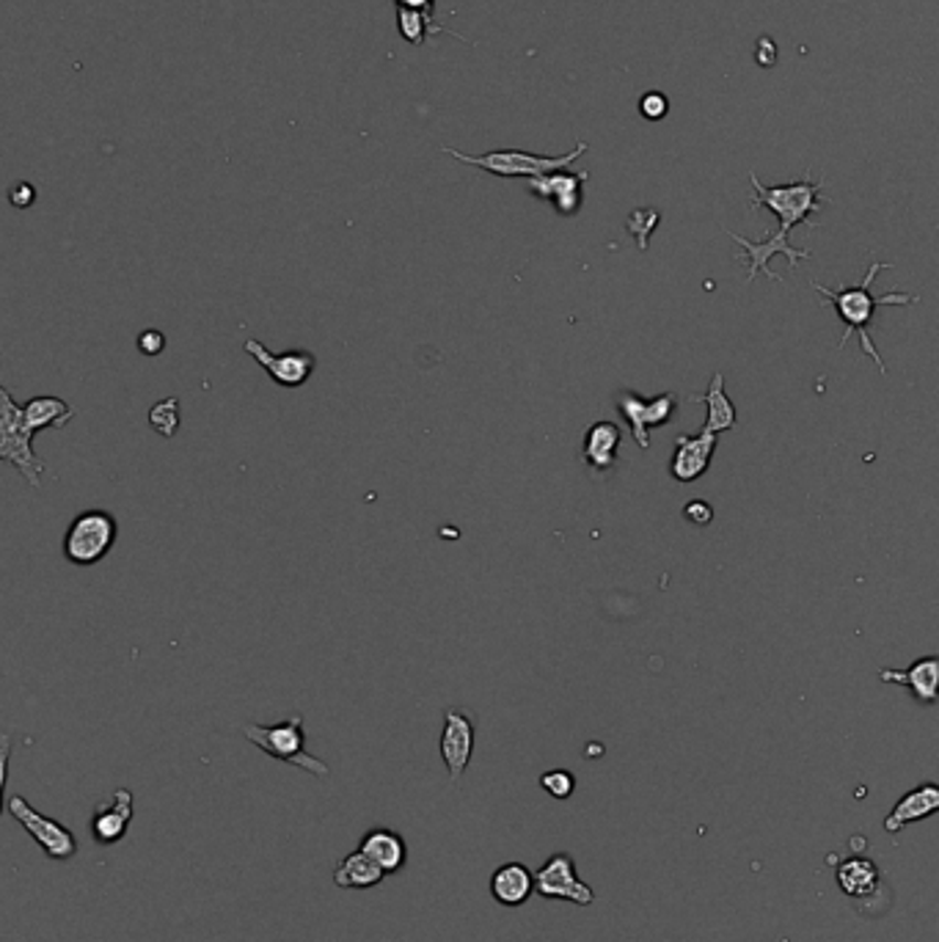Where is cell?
Masks as SVG:
<instances>
[{"instance_id": "ac0fdd59", "label": "cell", "mask_w": 939, "mask_h": 942, "mask_svg": "<svg viewBox=\"0 0 939 942\" xmlns=\"http://www.w3.org/2000/svg\"><path fill=\"white\" fill-rule=\"evenodd\" d=\"M939 813V785L937 783H924L918 788L907 791L901 800L896 802V807L890 811V816L885 818L887 833H901L907 824L924 822V818L935 816Z\"/></svg>"}, {"instance_id": "7a4b0ae2", "label": "cell", "mask_w": 939, "mask_h": 942, "mask_svg": "<svg viewBox=\"0 0 939 942\" xmlns=\"http://www.w3.org/2000/svg\"><path fill=\"white\" fill-rule=\"evenodd\" d=\"M243 735L265 755L276 758L281 763H292L298 769H307L314 777H328L331 766L307 750V730H303L301 713H292L290 719H281L276 724H246Z\"/></svg>"}, {"instance_id": "5b68a950", "label": "cell", "mask_w": 939, "mask_h": 942, "mask_svg": "<svg viewBox=\"0 0 939 942\" xmlns=\"http://www.w3.org/2000/svg\"><path fill=\"white\" fill-rule=\"evenodd\" d=\"M0 461L11 464L31 488L42 485L44 461L33 453V433L22 420V405L14 403L9 389H0Z\"/></svg>"}, {"instance_id": "4dcf8cb0", "label": "cell", "mask_w": 939, "mask_h": 942, "mask_svg": "<svg viewBox=\"0 0 939 942\" xmlns=\"http://www.w3.org/2000/svg\"><path fill=\"white\" fill-rule=\"evenodd\" d=\"M9 202L14 204V208L25 210L36 202V191H33L31 182H17V186L9 191Z\"/></svg>"}, {"instance_id": "ba28073f", "label": "cell", "mask_w": 939, "mask_h": 942, "mask_svg": "<svg viewBox=\"0 0 939 942\" xmlns=\"http://www.w3.org/2000/svg\"><path fill=\"white\" fill-rule=\"evenodd\" d=\"M535 890L541 899L570 901L576 907H590L596 901V890L579 879L576 862L568 851H557L535 871Z\"/></svg>"}, {"instance_id": "7c38bea8", "label": "cell", "mask_w": 939, "mask_h": 942, "mask_svg": "<svg viewBox=\"0 0 939 942\" xmlns=\"http://www.w3.org/2000/svg\"><path fill=\"white\" fill-rule=\"evenodd\" d=\"M727 235H730L744 248L741 254H736V260L749 262L747 284L755 282V276H758V273L769 276L771 282H780V276H777V273H771V267H769V260H771V256H777V254L788 256V265H791V271L802 260H810V251L793 248V245L788 243V235L782 230H777L775 235H769L766 240H758V243H755V240H747V237L736 235V232H733V230H727Z\"/></svg>"}, {"instance_id": "1f68e13d", "label": "cell", "mask_w": 939, "mask_h": 942, "mask_svg": "<svg viewBox=\"0 0 939 942\" xmlns=\"http://www.w3.org/2000/svg\"><path fill=\"white\" fill-rule=\"evenodd\" d=\"M394 3H397V9L422 11V14L430 17V20H433V14H436V0H394Z\"/></svg>"}, {"instance_id": "52a82bcc", "label": "cell", "mask_w": 939, "mask_h": 942, "mask_svg": "<svg viewBox=\"0 0 939 942\" xmlns=\"http://www.w3.org/2000/svg\"><path fill=\"white\" fill-rule=\"evenodd\" d=\"M6 811L31 835L33 844L44 851V857H50V860H72V857L77 855L75 833H72L70 827H64L61 822H55V818L39 813L25 796H9V800H6Z\"/></svg>"}, {"instance_id": "d6986e66", "label": "cell", "mask_w": 939, "mask_h": 942, "mask_svg": "<svg viewBox=\"0 0 939 942\" xmlns=\"http://www.w3.org/2000/svg\"><path fill=\"white\" fill-rule=\"evenodd\" d=\"M361 851H364L370 860H375L383 868V874H397L403 871L405 862H408V844H405L403 835L397 829L388 827H375L366 829L364 838H361Z\"/></svg>"}, {"instance_id": "cb8c5ba5", "label": "cell", "mask_w": 939, "mask_h": 942, "mask_svg": "<svg viewBox=\"0 0 939 942\" xmlns=\"http://www.w3.org/2000/svg\"><path fill=\"white\" fill-rule=\"evenodd\" d=\"M72 416H75L72 405L66 400L53 398V394H39V398H31L22 405V420H25V427L33 436L39 431H47V427H66Z\"/></svg>"}, {"instance_id": "83f0119b", "label": "cell", "mask_w": 939, "mask_h": 942, "mask_svg": "<svg viewBox=\"0 0 939 942\" xmlns=\"http://www.w3.org/2000/svg\"><path fill=\"white\" fill-rule=\"evenodd\" d=\"M666 110H670V103H666L664 94L650 92V94H644L642 99H639V114H642L644 119L659 121V119H664Z\"/></svg>"}, {"instance_id": "44dd1931", "label": "cell", "mask_w": 939, "mask_h": 942, "mask_svg": "<svg viewBox=\"0 0 939 942\" xmlns=\"http://www.w3.org/2000/svg\"><path fill=\"white\" fill-rule=\"evenodd\" d=\"M837 888L857 901L874 899L882 888V874L876 862L868 860V857H849L837 868Z\"/></svg>"}, {"instance_id": "8fae6325", "label": "cell", "mask_w": 939, "mask_h": 942, "mask_svg": "<svg viewBox=\"0 0 939 942\" xmlns=\"http://www.w3.org/2000/svg\"><path fill=\"white\" fill-rule=\"evenodd\" d=\"M246 353L274 378L279 387H303L312 378L317 359L309 350H287V353H270L259 339H248Z\"/></svg>"}, {"instance_id": "5bb4252c", "label": "cell", "mask_w": 939, "mask_h": 942, "mask_svg": "<svg viewBox=\"0 0 939 942\" xmlns=\"http://www.w3.org/2000/svg\"><path fill=\"white\" fill-rule=\"evenodd\" d=\"M719 436L711 431H700L697 436H677L675 455L670 461V474L677 483H694L708 472L714 461Z\"/></svg>"}, {"instance_id": "4fadbf2b", "label": "cell", "mask_w": 939, "mask_h": 942, "mask_svg": "<svg viewBox=\"0 0 939 942\" xmlns=\"http://www.w3.org/2000/svg\"><path fill=\"white\" fill-rule=\"evenodd\" d=\"M132 816H136V800L127 788H116L114 794L97 802L92 818H88V829H92L94 844L114 846L127 835Z\"/></svg>"}, {"instance_id": "30bf717a", "label": "cell", "mask_w": 939, "mask_h": 942, "mask_svg": "<svg viewBox=\"0 0 939 942\" xmlns=\"http://www.w3.org/2000/svg\"><path fill=\"white\" fill-rule=\"evenodd\" d=\"M474 719L466 711H460V708H447V711H444V728L438 750H441V761L444 766H447L449 780H455V783H458L466 769H469L471 755H474Z\"/></svg>"}, {"instance_id": "d4e9b609", "label": "cell", "mask_w": 939, "mask_h": 942, "mask_svg": "<svg viewBox=\"0 0 939 942\" xmlns=\"http://www.w3.org/2000/svg\"><path fill=\"white\" fill-rule=\"evenodd\" d=\"M397 20H399V33H403L410 44H422L427 33L444 31V28L436 25L430 17H425L422 11H414V9H397Z\"/></svg>"}, {"instance_id": "6da1fadb", "label": "cell", "mask_w": 939, "mask_h": 942, "mask_svg": "<svg viewBox=\"0 0 939 942\" xmlns=\"http://www.w3.org/2000/svg\"><path fill=\"white\" fill-rule=\"evenodd\" d=\"M887 267H893V262H874V265H871V271L865 273V278L857 284V287L832 289V287H824V284H819V282L810 284L815 293H821L824 304L835 306L837 317L843 320V334H841V342H837V350L846 348L849 339L857 334L860 345H863V353L871 356V361H874L876 370H879L882 375H885V361H882V353L876 350L874 337H871V320H874L876 306H890V304L893 306H913V304H918V295H909V293H885V295L871 293V284H874L876 276H879L882 271H887Z\"/></svg>"}, {"instance_id": "2e32d148", "label": "cell", "mask_w": 939, "mask_h": 942, "mask_svg": "<svg viewBox=\"0 0 939 942\" xmlns=\"http://www.w3.org/2000/svg\"><path fill=\"white\" fill-rule=\"evenodd\" d=\"M879 678L885 684L909 687L913 698L924 706H935L939 700V656H924L904 673L882 670Z\"/></svg>"}, {"instance_id": "8992f818", "label": "cell", "mask_w": 939, "mask_h": 942, "mask_svg": "<svg viewBox=\"0 0 939 942\" xmlns=\"http://www.w3.org/2000/svg\"><path fill=\"white\" fill-rule=\"evenodd\" d=\"M116 518L108 510H83L64 534V557L72 565H97L116 543Z\"/></svg>"}, {"instance_id": "4316f807", "label": "cell", "mask_w": 939, "mask_h": 942, "mask_svg": "<svg viewBox=\"0 0 939 942\" xmlns=\"http://www.w3.org/2000/svg\"><path fill=\"white\" fill-rule=\"evenodd\" d=\"M541 788L552 794L554 800H568L576 791V777L565 769H552V772L541 774Z\"/></svg>"}, {"instance_id": "9a60e30c", "label": "cell", "mask_w": 939, "mask_h": 942, "mask_svg": "<svg viewBox=\"0 0 939 942\" xmlns=\"http://www.w3.org/2000/svg\"><path fill=\"white\" fill-rule=\"evenodd\" d=\"M587 182V171H552L530 180V193L554 204L559 215H574L581 208V186Z\"/></svg>"}, {"instance_id": "3957f363", "label": "cell", "mask_w": 939, "mask_h": 942, "mask_svg": "<svg viewBox=\"0 0 939 942\" xmlns=\"http://www.w3.org/2000/svg\"><path fill=\"white\" fill-rule=\"evenodd\" d=\"M749 182H753L755 188V197H753V208H766L771 210V213L780 219V230L786 232V235H791V230L797 224H808L810 230H815V221H810V215L819 213L821 208H824V202H821V188H824V182H813L804 177L802 182H791V186H760V180L755 174H749Z\"/></svg>"}, {"instance_id": "f1b7e54d", "label": "cell", "mask_w": 939, "mask_h": 942, "mask_svg": "<svg viewBox=\"0 0 939 942\" xmlns=\"http://www.w3.org/2000/svg\"><path fill=\"white\" fill-rule=\"evenodd\" d=\"M138 350H141L143 356H149V359H154V356H160L166 350V337L160 331H154V328H147V331H141V337H138Z\"/></svg>"}, {"instance_id": "f546056e", "label": "cell", "mask_w": 939, "mask_h": 942, "mask_svg": "<svg viewBox=\"0 0 939 942\" xmlns=\"http://www.w3.org/2000/svg\"><path fill=\"white\" fill-rule=\"evenodd\" d=\"M683 516H686V521L697 523V527H705V523H711V518H714V510H711L708 501H689L686 507H683Z\"/></svg>"}, {"instance_id": "277c9868", "label": "cell", "mask_w": 939, "mask_h": 942, "mask_svg": "<svg viewBox=\"0 0 939 942\" xmlns=\"http://www.w3.org/2000/svg\"><path fill=\"white\" fill-rule=\"evenodd\" d=\"M444 152L452 155V158L460 160V163L477 166V169L488 171V174L530 177V180H535V177L568 169L574 160H579L581 155L587 152V144L585 141L576 144L574 152L563 155V158H548V155L521 152V149H493V152H485V155H463V152H458V149L444 147Z\"/></svg>"}, {"instance_id": "9c48e42d", "label": "cell", "mask_w": 939, "mask_h": 942, "mask_svg": "<svg viewBox=\"0 0 939 942\" xmlns=\"http://www.w3.org/2000/svg\"><path fill=\"white\" fill-rule=\"evenodd\" d=\"M615 403H618V411L623 414L628 427H631V436L639 444V449H650V431L666 425L677 411V398L670 392L659 394L653 400H642L633 392H620Z\"/></svg>"}, {"instance_id": "7402d4cb", "label": "cell", "mask_w": 939, "mask_h": 942, "mask_svg": "<svg viewBox=\"0 0 939 942\" xmlns=\"http://www.w3.org/2000/svg\"><path fill=\"white\" fill-rule=\"evenodd\" d=\"M383 868L375 860L364 855V851H350L333 868V885L342 890H370L383 882Z\"/></svg>"}, {"instance_id": "603a6c76", "label": "cell", "mask_w": 939, "mask_h": 942, "mask_svg": "<svg viewBox=\"0 0 939 942\" xmlns=\"http://www.w3.org/2000/svg\"><path fill=\"white\" fill-rule=\"evenodd\" d=\"M692 400H697V403H705V411H708L703 431H711V433H716V436H719V433L733 431V427H736L738 416H736V409H733L730 398L725 394V375H722V372H716V375L711 378L708 392L694 394Z\"/></svg>"}, {"instance_id": "e0dca14e", "label": "cell", "mask_w": 939, "mask_h": 942, "mask_svg": "<svg viewBox=\"0 0 939 942\" xmlns=\"http://www.w3.org/2000/svg\"><path fill=\"white\" fill-rule=\"evenodd\" d=\"M535 890V874L524 862H504L491 874V896L502 907H524Z\"/></svg>"}, {"instance_id": "484cf974", "label": "cell", "mask_w": 939, "mask_h": 942, "mask_svg": "<svg viewBox=\"0 0 939 942\" xmlns=\"http://www.w3.org/2000/svg\"><path fill=\"white\" fill-rule=\"evenodd\" d=\"M149 422H152V427L160 433V436L166 438L174 436L177 427H180V400L169 398L163 400V403L154 405V409L149 411Z\"/></svg>"}, {"instance_id": "ffe728a7", "label": "cell", "mask_w": 939, "mask_h": 942, "mask_svg": "<svg viewBox=\"0 0 939 942\" xmlns=\"http://www.w3.org/2000/svg\"><path fill=\"white\" fill-rule=\"evenodd\" d=\"M623 442V431L615 422H596L590 425L581 447V461L593 472H609L618 464V447Z\"/></svg>"}]
</instances>
